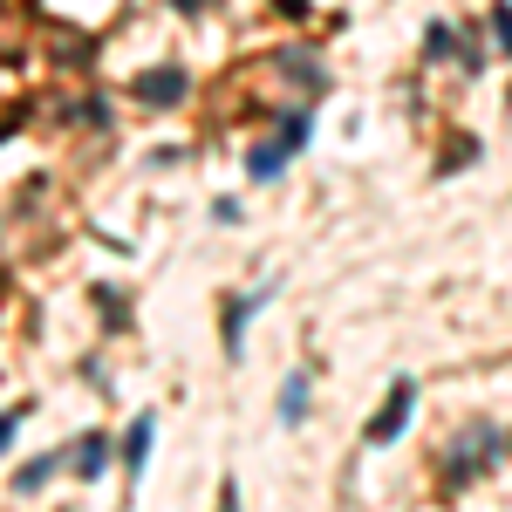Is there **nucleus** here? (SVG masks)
I'll list each match as a JSON object with an SVG mask.
<instances>
[{
  "label": "nucleus",
  "instance_id": "obj_1",
  "mask_svg": "<svg viewBox=\"0 0 512 512\" xmlns=\"http://www.w3.org/2000/svg\"><path fill=\"white\" fill-rule=\"evenodd\" d=\"M499 458H506V431H499L492 417H472L465 431L444 444V458H437V485H444V492H465V485H478L485 472H499Z\"/></svg>",
  "mask_w": 512,
  "mask_h": 512
},
{
  "label": "nucleus",
  "instance_id": "obj_2",
  "mask_svg": "<svg viewBox=\"0 0 512 512\" xmlns=\"http://www.w3.org/2000/svg\"><path fill=\"white\" fill-rule=\"evenodd\" d=\"M301 144H308V110H294V117L280 123L274 137H267V144H260V151H253V158H246V171H253V178H260V185H274L280 171H287V158H294V151H301Z\"/></svg>",
  "mask_w": 512,
  "mask_h": 512
},
{
  "label": "nucleus",
  "instance_id": "obj_3",
  "mask_svg": "<svg viewBox=\"0 0 512 512\" xmlns=\"http://www.w3.org/2000/svg\"><path fill=\"white\" fill-rule=\"evenodd\" d=\"M410 410H417V383H410V376H396L390 383V396H383V403H376V417H369V444H390V437H403L410 431Z\"/></svg>",
  "mask_w": 512,
  "mask_h": 512
},
{
  "label": "nucleus",
  "instance_id": "obj_4",
  "mask_svg": "<svg viewBox=\"0 0 512 512\" xmlns=\"http://www.w3.org/2000/svg\"><path fill=\"white\" fill-rule=\"evenodd\" d=\"M424 55H431V62H465V69H478V48L465 41V28H451V21H431V28H424Z\"/></svg>",
  "mask_w": 512,
  "mask_h": 512
},
{
  "label": "nucleus",
  "instance_id": "obj_5",
  "mask_svg": "<svg viewBox=\"0 0 512 512\" xmlns=\"http://www.w3.org/2000/svg\"><path fill=\"white\" fill-rule=\"evenodd\" d=\"M137 89V103H151V110H164V103H178L192 82H185V69H144V76L130 82Z\"/></svg>",
  "mask_w": 512,
  "mask_h": 512
},
{
  "label": "nucleus",
  "instance_id": "obj_6",
  "mask_svg": "<svg viewBox=\"0 0 512 512\" xmlns=\"http://www.w3.org/2000/svg\"><path fill=\"white\" fill-rule=\"evenodd\" d=\"M274 287H253V294H233L226 301V315H219V335H226V355H239V335H246V321L260 315V301H267Z\"/></svg>",
  "mask_w": 512,
  "mask_h": 512
},
{
  "label": "nucleus",
  "instance_id": "obj_7",
  "mask_svg": "<svg viewBox=\"0 0 512 512\" xmlns=\"http://www.w3.org/2000/svg\"><path fill=\"white\" fill-rule=\"evenodd\" d=\"M103 465H110V437L82 431L76 444H69V472H76V478H103Z\"/></svg>",
  "mask_w": 512,
  "mask_h": 512
},
{
  "label": "nucleus",
  "instance_id": "obj_8",
  "mask_svg": "<svg viewBox=\"0 0 512 512\" xmlns=\"http://www.w3.org/2000/svg\"><path fill=\"white\" fill-rule=\"evenodd\" d=\"M308 390H315V369H294L280 383V424H301L308 417Z\"/></svg>",
  "mask_w": 512,
  "mask_h": 512
},
{
  "label": "nucleus",
  "instance_id": "obj_9",
  "mask_svg": "<svg viewBox=\"0 0 512 512\" xmlns=\"http://www.w3.org/2000/svg\"><path fill=\"white\" fill-rule=\"evenodd\" d=\"M151 431H158V424H151V417H137L130 437H123V472H130V478L144 472V458H151Z\"/></svg>",
  "mask_w": 512,
  "mask_h": 512
},
{
  "label": "nucleus",
  "instance_id": "obj_10",
  "mask_svg": "<svg viewBox=\"0 0 512 512\" xmlns=\"http://www.w3.org/2000/svg\"><path fill=\"white\" fill-rule=\"evenodd\" d=\"M280 69H287V76H301L308 96H321V62L308 55V48H287V55H280Z\"/></svg>",
  "mask_w": 512,
  "mask_h": 512
},
{
  "label": "nucleus",
  "instance_id": "obj_11",
  "mask_svg": "<svg viewBox=\"0 0 512 512\" xmlns=\"http://www.w3.org/2000/svg\"><path fill=\"white\" fill-rule=\"evenodd\" d=\"M89 55H96V48L82 41V28H62V35H55V62H69V69H82Z\"/></svg>",
  "mask_w": 512,
  "mask_h": 512
},
{
  "label": "nucleus",
  "instance_id": "obj_12",
  "mask_svg": "<svg viewBox=\"0 0 512 512\" xmlns=\"http://www.w3.org/2000/svg\"><path fill=\"white\" fill-rule=\"evenodd\" d=\"M55 465H62V458H28V465L14 472V492H41V485L55 478Z\"/></svg>",
  "mask_w": 512,
  "mask_h": 512
},
{
  "label": "nucleus",
  "instance_id": "obj_13",
  "mask_svg": "<svg viewBox=\"0 0 512 512\" xmlns=\"http://www.w3.org/2000/svg\"><path fill=\"white\" fill-rule=\"evenodd\" d=\"M465 164H478V137H451V151L437 158V178L444 171H465Z\"/></svg>",
  "mask_w": 512,
  "mask_h": 512
},
{
  "label": "nucleus",
  "instance_id": "obj_14",
  "mask_svg": "<svg viewBox=\"0 0 512 512\" xmlns=\"http://www.w3.org/2000/svg\"><path fill=\"white\" fill-rule=\"evenodd\" d=\"M96 308H103V321H117V328H130V301H123V294H110V287H96Z\"/></svg>",
  "mask_w": 512,
  "mask_h": 512
},
{
  "label": "nucleus",
  "instance_id": "obj_15",
  "mask_svg": "<svg viewBox=\"0 0 512 512\" xmlns=\"http://www.w3.org/2000/svg\"><path fill=\"white\" fill-rule=\"evenodd\" d=\"M492 41L512 55V7H492Z\"/></svg>",
  "mask_w": 512,
  "mask_h": 512
},
{
  "label": "nucleus",
  "instance_id": "obj_16",
  "mask_svg": "<svg viewBox=\"0 0 512 512\" xmlns=\"http://www.w3.org/2000/svg\"><path fill=\"white\" fill-rule=\"evenodd\" d=\"M21 417H28V403H14V410H7V417H0V451H7V444H14V431H21Z\"/></svg>",
  "mask_w": 512,
  "mask_h": 512
},
{
  "label": "nucleus",
  "instance_id": "obj_17",
  "mask_svg": "<svg viewBox=\"0 0 512 512\" xmlns=\"http://www.w3.org/2000/svg\"><path fill=\"white\" fill-rule=\"evenodd\" d=\"M219 512H239V492H233V478L219 485Z\"/></svg>",
  "mask_w": 512,
  "mask_h": 512
},
{
  "label": "nucleus",
  "instance_id": "obj_18",
  "mask_svg": "<svg viewBox=\"0 0 512 512\" xmlns=\"http://www.w3.org/2000/svg\"><path fill=\"white\" fill-rule=\"evenodd\" d=\"M171 7H178V14H205L212 0H171Z\"/></svg>",
  "mask_w": 512,
  "mask_h": 512
}]
</instances>
